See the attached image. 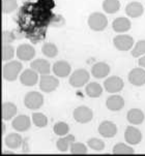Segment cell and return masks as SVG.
<instances>
[{"mask_svg": "<svg viewBox=\"0 0 145 156\" xmlns=\"http://www.w3.org/2000/svg\"><path fill=\"white\" fill-rule=\"evenodd\" d=\"M125 140L130 145H138L142 141V133L135 126H128L125 131Z\"/></svg>", "mask_w": 145, "mask_h": 156, "instance_id": "cell-13", "label": "cell"}, {"mask_svg": "<svg viewBox=\"0 0 145 156\" xmlns=\"http://www.w3.org/2000/svg\"><path fill=\"white\" fill-rule=\"evenodd\" d=\"M106 105L108 110L112 111V112H118V111L122 110L123 107H125V99L120 95L113 94L107 98Z\"/></svg>", "mask_w": 145, "mask_h": 156, "instance_id": "cell-17", "label": "cell"}, {"mask_svg": "<svg viewBox=\"0 0 145 156\" xmlns=\"http://www.w3.org/2000/svg\"><path fill=\"white\" fill-rule=\"evenodd\" d=\"M30 67L38 73L39 75H49L51 71V64L48 60L43 59V58H38L30 63Z\"/></svg>", "mask_w": 145, "mask_h": 156, "instance_id": "cell-16", "label": "cell"}, {"mask_svg": "<svg viewBox=\"0 0 145 156\" xmlns=\"http://www.w3.org/2000/svg\"><path fill=\"white\" fill-rule=\"evenodd\" d=\"M85 93L87 94V96L91 97V98H97L102 95L103 88L96 82H91V83H88L86 85Z\"/></svg>", "mask_w": 145, "mask_h": 156, "instance_id": "cell-25", "label": "cell"}, {"mask_svg": "<svg viewBox=\"0 0 145 156\" xmlns=\"http://www.w3.org/2000/svg\"><path fill=\"white\" fill-rule=\"evenodd\" d=\"M113 44L118 51H129L134 46V38L128 34H118L113 38Z\"/></svg>", "mask_w": 145, "mask_h": 156, "instance_id": "cell-8", "label": "cell"}, {"mask_svg": "<svg viewBox=\"0 0 145 156\" xmlns=\"http://www.w3.org/2000/svg\"><path fill=\"white\" fill-rule=\"evenodd\" d=\"M99 133L101 134L103 137H106V139H111L114 137L117 133V126L114 122L112 121H103L101 124L99 125Z\"/></svg>", "mask_w": 145, "mask_h": 156, "instance_id": "cell-10", "label": "cell"}, {"mask_svg": "<svg viewBox=\"0 0 145 156\" xmlns=\"http://www.w3.org/2000/svg\"><path fill=\"white\" fill-rule=\"evenodd\" d=\"M27 141V139H25L24 141H23V144H22V147H23V152L24 153H27V152H29V150H28V146H26V142Z\"/></svg>", "mask_w": 145, "mask_h": 156, "instance_id": "cell-38", "label": "cell"}, {"mask_svg": "<svg viewBox=\"0 0 145 156\" xmlns=\"http://www.w3.org/2000/svg\"><path fill=\"white\" fill-rule=\"evenodd\" d=\"M70 151L72 154H86L87 147L85 146V144H83V143L74 142L70 148Z\"/></svg>", "mask_w": 145, "mask_h": 156, "instance_id": "cell-35", "label": "cell"}, {"mask_svg": "<svg viewBox=\"0 0 145 156\" xmlns=\"http://www.w3.org/2000/svg\"><path fill=\"white\" fill-rule=\"evenodd\" d=\"M3 154H14V152L13 151H4Z\"/></svg>", "mask_w": 145, "mask_h": 156, "instance_id": "cell-40", "label": "cell"}, {"mask_svg": "<svg viewBox=\"0 0 145 156\" xmlns=\"http://www.w3.org/2000/svg\"><path fill=\"white\" fill-rule=\"evenodd\" d=\"M1 112H2V119L4 121H9L16 116V114H17V107L13 102L5 101L1 105Z\"/></svg>", "mask_w": 145, "mask_h": 156, "instance_id": "cell-23", "label": "cell"}, {"mask_svg": "<svg viewBox=\"0 0 145 156\" xmlns=\"http://www.w3.org/2000/svg\"><path fill=\"white\" fill-rule=\"evenodd\" d=\"M75 142V136L73 134H67L64 136H60L56 142V147L60 152H67Z\"/></svg>", "mask_w": 145, "mask_h": 156, "instance_id": "cell-24", "label": "cell"}, {"mask_svg": "<svg viewBox=\"0 0 145 156\" xmlns=\"http://www.w3.org/2000/svg\"><path fill=\"white\" fill-rule=\"evenodd\" d=\"M4 143H5V146L9 148V149H18L19 147H22L23 139L19 133H13L5 136Z\"/></svg>", "mask_w": 145, "mask_h": 156, "instance_id": "cell-22", "label": "cell"}, {"mask_svg": "<svg viewBox=\"0 0 145 156\" xmlns=\"http://www.w3.org/2000/svg\"><path fill=\"white\" fill-rule=\"evenodd\" d=\"M53 130L56 136H64L70 133V126H68L67 123L63 122V121H59L54 125Z\"/></svg>", "mask_w": 145, "mask_h": 156, "instance_id": "cell-30", "label": "cell"}, {"mask_svg": "<svg viewBox=\"0 0 145 156\" xmlns=\"http://www.w3.org/2000/svg\"><path fill=\"white\" fill-rule=\"evenodd\" d=\"M135 150L125 143H118L113 147V154H134Z\"/></svg>", "mask_w": 145, "mask_h": 156, "instance_id": "cell-29", "label": "cell"}, {"mask_svg": "<svg viewBox=\"0 0 145 156\" xmlns=\"http://www.w3.org/2000/svg\"><path fill=\"white\" fill-rule=\"evenodd\" d=\"M129 82L134 86L141 87L145 85V68L136 67L129 73Z\"/></svg>", "mask_w": 145, "mask_h": 156, "instance_id": "cell-9", "label": "cell"}, {"mask_svg": "<svg viewBox=\"0 0 145 156\" xmlns=\"http://www.w3.org/2000/svg\"><path fill=\"white\" fill-rule=\"evenodd\" d=\"M125 83L123 80L118 76H111L107 78L104 82V88L109 93H117L123 89Z\"/></svg>", "mask_w": 145, "mask_h": 156, "instance_id": "cell-7", "label": "cell"}, {"mask_svg": "<svg viewBox=\"0 0 145 156\" xmlns=\"http://www.w3.org/2000/svg\"><path fill=\"white\" fill-rule=\"evenodd\" d=\"M15 41L14 34L9 31H3L2 32V44H10V43Z\"/></svg>", "mask_w": 145, "mask_h": 156, "instance_id": "cell-36", "label": "cell"}, {"mask_svg": "<svg viewBox=\"0 0 145 156\" xmlns=\"http://www.w3.org/2000/svg\"><path fill=\"white\" fill-rule=\"evenodd\" d=\"M89 79H90V75H89L88 71L84 69V68H79L71 75L68 83L74 88H81L85 84L88 83Z\"/></svg>", "mask_w": 145, "mask_h": 156, "instance_id": "cell-3", "label": "cell"}, {"mask_svg": "<svg viewBox=\"0 0 145 156\" xmlns=\"http://www.w3.org/2000/svg\"><path fill=\"white\" fill-rule=\"evenodd\" d=\"M52 69H53L54 75L58 78H65L72 71V66L67 61L59 60V61H56L54 63Z\"/></svg>", "mask_w": 145, "mask_h": 156, "instance_id": "cell-15", "label": "cell"}, {"mask_svg": "<svg viewBox=\"0 0 145 156\" xmlns=\"http://www.w3.org/2000/svg\"><path fill=\"white\" fill-rule=\"evenodd\" d=\"M17 57L23 61H30L35 57V50L31 44H22L17 48Z\"/></svg>", "mask_w": 145, "mask_h": 156, "instance_id": "cell-12", "label": "cell"}, {"mask_svg": "<svg viewBox=\"0 0 145 156\" xmlns=\"http://www.w3.org/2000/svg\"><path fill=\"white\" fill-rule=\"evenodd\" d=\"M38 73H36L35 70L32 68H28L25 69L22 73L20 75V82L22 85L27 86V87H32L38 83Z\"/></svg>", "mask_w": 145, "mask_h": 156, "instance_id": "cell-11", "label": "cell"}, {"mask_svg": "<svg viewBox=\"0 0 145 156\" xmlns=\"http://www.w3.org/2000/svg\"><path fill=\"white\" fill-rule=\"evenodd\" d=\"M145 55V39H142V41H137L135 47L132 50V56L138 58L141 56H144Z\"/></svg>", "mask_w": 145, "mask_h": 156, "instance_id": "cell-31", "label": "cell"}, {"mask_svg": "<svg viewBox=\"0 0 145 156\" xmlns=\"http://www.w3.org/2000/svg\"><path fill=\"white\" fill-rule=\"evenodd\" d=\"M23 68L22 63L17 60H10L3 65L2 68V76L3 79L9 82H14L18 79L21 70Z\"/></svg>", "mask_w": 145, "mask_h": 156, "instance_id": "cell-1", "label": "cell"}, {"mask_svg": "<svg viewBox=\"0 0 145 156\" xmlns=\"http://www.w3.org/2000/svg\"><path fill=\"white\" fill-rule=\"evenodd\" d=\"M125 14L128 17L131 18H139L144 14V6L143 4L138 1L130 2L125 6Z\"/></svg>", "mask_w": 145, "mask_h": 156, "instance_id": "cell-20", "label": "cell"}, {"mask_svg": "<svg viewBox=\"0 0 145 156\" xmlns=\"http://www.w3.org/2000/svg\"><path fill=\"white\" fill-rule=\"evenodd\" d=\"M138 63H139V66H140V67L145 68V55H144V56H142L140 59H139Z\"/></svg>", "mask_w": 145, "mask_h": 156, "instance_id": "cell-37", "label": "cell"}, {"mask_svg": "<svg viewBox=\"0 0 145 156\" xmlns=\"http://www.w3.org/2000/svg\"><path fill=\"white\" fill-rule=\"evenodd\" d=\"M120 9L119 0H104L103 2V9L107 14H115Z\"/></svg>", "mask_w": 145, "mask_h": 156, "instance_id": "cell-26", "label": "cell"}, {"mask_svg": "<svg viewBox=\"0 0 145 156\" xmlns=\"http://www.w3.org/2000/svg\"><path fill=\"white\" fill-rule=\"evenodd\" d=\"M17 9V0H2V12L3 14H10Z\"/></svg>", "mask_w": 145, "mask_h": 156, "instance_id": "cell-32", "label": "cell"}, {"mask_svg": "<svg viewBox=\"0 0 145 156\" xmlns=\"http://www.w3.org/2000/svg\"><path fill=\"white\" fill-rule=\"evenodd\" d=\"M24 105L30 110H38L44 105V96L42 93L36 91H30L25 95Z\"/></svg>", "mask_w": 145, "mask_h": 156, "instance_id": "cell-4", "label": "cell"}, {"mask_svg": "<svg viewBox=\"0 0 145 156\" xmlns=\"http://www.w3.org/2000/svg\"><path fill=\"white\" fill-rule=\"evenodd\" d=\"M42 53L45 55L46 57L49 58H54L57 56L58 54V49L56 47V44L53 43H45L42 46Z\"/></svg>", "mask_w": 145, "mask_h": 156, "instance_id": "cell-27", "label": "cell"}, {"mask_svg": "<svg viewBox=\"0 0 145 156\" xmlns=\"http://www.w3.org/2000/svg\"><path fill=\"white\" fill-rule=\"evenodd\" d=\"M73 117L75 119V121H77L78 123L85 124L90 122L93 118V112L90 108L86 107V105H80V107L76 108L74 110Z\"/></svg>", "mask_w": 145, "mask_h": 156, "instance_id": "cell-6", "label": "cell"}, {"mask_svg": "<svg viewBox=\"0 0 145 156\" xmlns=\"http://www.w3.org/2000/svg\"><path fill=\"white\" fill-rule=\"evenodd\" d=\"M15 56V48L12 44H2V60L10 61Z\"/></svg>", "mask_w": 145, "mask_h": 156, "instance_id": "cell-33", "label": "cell"}, {"mask_svg": "<svg viewBox=\"0 0 145 156\" xmlns=\"http://www.w3.org/2000/svg\"><path fill=\"white\" fill-rule=\"evenodd\" d=\"M132 27L131 21L126 17H119L116 18L112 23V28L115 32L117 33H123L129 31Z\"/></svg>", "mask_w": 145, "mask_h": 156, "instance_id": "cell-19", "label": "cell"}, {"mask_svg": "<svg viewBox=\"0 0 145 156\" xmlns=\"http://www.w3.org/2000/svg\"><path fill=\"white\" fill-rule=\"evenodd\" d=\"M59 86V80L51 75H42L39 78V88L42 91L50 93L55 91Z\"/></svg>", "mask_w": 145, "mask_h": 156, "instance_id": "cell-5", "label": "cell"}, {"mask_svg": "<svg viewBox=\"0 0 145 156\" xmlns=\"http://www.w3.org/2000/svg\"><path fill=\"white\" fill-rule=\"evenodd\" d=\"M126 119H128V121L131 124L139 125V124L143 123V121L145 119V115H144V113L142 110L137 109V108H134V109H131L128 112Z\"/></svg>", "mask_w": 145, "mask_h": 156, "instance_id": "cell-21", "label": "cell"}, {"mask_svg": "<svg viewBox=\"0 0 145 156\" xmlns=\"http://www.w3.org/2000/svg\"><path fill=\"white\" fill-rule=\"evenodd\" d=\"M110 66L105 62H96L91 67V75L96 79H104L110 73Z\"/></svg>", "mask_w": 145, "mask_h": 156, "instance_id": "cell-18", "label": "cell"}, {"mask_svg": "<svg viewBox=\"0 0 145 156\" xmlns=\"http://www.w3.org/2000/svg\"><path fill=\"white\" fill-rule=\"evenodd\" d=\"M12 126L15 130L19 131V133H23L30 128L31 126V120L28 116L26 115H19L12 122Z\"/></svg>", "mask_w": 145, "mask_h": 156, "instance_id": "cell-14", "label": "cell"}, {"mask_svg": "<svg viewBox=\"0 0 145 156\" xmlns=\"http://www.w3.org/2000/svg\"><path fill=\"white\" fill-rule=\"evenodd\" d=\"M30 1H33V0H30Z\"/></svg>", "mask_w": 145, "mask_h": 156, "instance_id": "cell-41", "label": "cell"}, {"mask_svg": "<svg viewBox=\"0 0 145 156\" xmlns=\"http://www.w3.org/2000/svg\"><path fill=\"white\" fill-rule=\"evenodd\" d=\"M88 26L91 30L93 31H103L107 28L108 26V19L107 17L102 12H96L90 14L88 17Z\"/></svg>", "mask_w": 145, "mask_h": 156, "instance_id": "cell-2", "label": "cell"}, {"mask_svg": "<svg viewBox=\"0 0 145 156\" xmlns=\"http://www.w3.org/2000/svg\"><path fill=\"white\" fill-rule=\"evenodd\" d=\"M87 145L90 149L94 150V151H103L105 149V143L104 141L100 139H96V137H92V139H89L87 141Z\"/></svg>", "mask_w": 145, "mask_h": 156, "instance_id": "cell-34", "label": "cell"}, {"mask_svg": "<svg viewBox=\"0 0 145 156\" xmlns=\"http://www.w3.org/2000/svg\"><path fill=\"white\" fill-rule=\"evenodd\" d=\"M5 133V123H2V134Z\"/></svg>", "mask_w": 145, "mask_h": 156, "instance_id": "cell-39", "label": "cell"}, {"mask_svg": "<svg viewBox=\"0 0 145 156\" xmlns=\"http://www.w3.org/2000/svg\"><path fill=\"white\" fill-rule=\"evenodd\" d=\"M32 122L36 127L43 128L48 125V118H47V116L43 113H33Z\"/></svg>", "mask_w": 145, "mask_h": 156, "instance_id": "cell-28", "label": "cell"}]
</instances>
